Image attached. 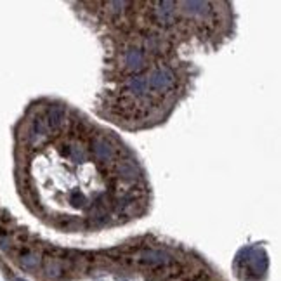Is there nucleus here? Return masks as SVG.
<instances>
[{
    "label": "nucleus",
    "mask_w": 281,
    "mask_h": 281,
    "mask_svg": "<svg viewBox=\"0 0 281 281\" xmlns=\"http://www.w3.org/2000/svg\"><path fill=\"white\" fill-rule=\"evenodd\" d=\"M140 261L146 264H168L170 262V255L160 250H146L140 255Z\"/></svg>",
    "instance_id": "1a4fd4ad"
},
{
    "label": "nucleus",
    "mask_w": 281,
    "mask_h": 281,
    "mask_svg": "<svg viewBox=\"0 0 281 281\" xmlns=\"http://www.w3.org/2000/svg\"><path fill=\"white\" fill-rule=\"evenodd\" d=\"M175 83V75L168 68H158L147 76V89L151 92H165L170 90Z\"/></svg>",
    "instance_id": "f257e3e1"
},
{
    "label": "nucleus",
    "mask_w": 281,
    "mask_h": 281,
    "mask_svg": "<svg viewBox=\"0 0 281 281\" xmlns=\"http://www.w3.org/2000/svg\"><path fill=\"white\" fill-rule=\"evenodd\" d=\"M174 2H161L158 3V9H156V17L161 24H170L174 23Z\"/></svg>",
    "instance_id": "6e6552de"
},
{
    "label": "nucleus",
    "mask_w": 281,
    "mask_h": 281,
    "mask_svg": "<svg viewBox=\"0 0 281 281\" xmlns=\"http://www.w3.org/2000/svg\"><path fill=\"white\" fill-rule=\"evenodd\" d=\"M118 174L124 179H132V181H134L139 175V168L134 161H122V163L118 165Z\"/></svg>",
    "instance_id": "9d476101"
},
{
    "label": "nucleus",
    "mask_w": 281,
    "mask_h": 281,
    "mask_svg": "<svg viewBox=\"0 0 281 281\" xmlns=\"http://www.w3.org/2000/svg\"><path fill=\"white\" fill-rule=\"evenodd\" d=\"M49 134H51V129H49V125H47V120H45L44 117L35 118L33 124H31V129H30L31 144H33V146H38V144H42L49 138Z\"/></svg>",
    "instance_id": "f03ea898"
},
{
    "label": "nucleus",
    "mask_w": 281,
    "mask_h": 281,
    "mask_svg": "<svg viewBox=\"0 0 281 281\" xmlns=\"http://www.w3.org/2000/svg\"><path fill=\"white\" fill-rule=\"evenodd\" d=\"M65 108L63 106H52L51 110H49L47 117H45V120H47V125L51 131H56V129H61L63 125H65Z\"/></svg>",
    "instance_id": "423d86ee"
},
{
    "label": "nucleus",
    "mask_w": 281,
    "mask_h": 281,
    "mask_svg": "<svg viewBox=\"0 0 281 281\" xmlns=\"http://www.w3.org/2000/svg\"><path fill=\"white\" fill-rule=\"evenodd\" d=\"M45 271H47L49 278H58L59 275H61V268H59V264L56 261H49L47 266H45Z\"/></svg>",
    "instance_id": "ddd939ff"
},
{
    "label": "nucleus",
    "mask_w": 281,
    "mask_h": 281,
    "mask_svg": "<svg viewBox=\"0 0 281 281\" xmlns=\"http://www.w3.org/2000/svg\"><path fill=\"white\" fill-rule=\"evenodd\" d=\"M66 154H68L71 160H76V161H83L87 158V151L82 144H68V146H66Z\"/></svg>",
    "instance_id": "f8f14e48"
},
{
    "label": "nucleus",
    "mask_w": 281,
    "mask_h": 281,
    "mask_svg": "<svg viewBox=\"0 0 281 281\" xmlns=\"http://www.w3.org/2000/svg\"><path fill=\"white\" fill-rule=\"evenodd\" d=\"M125 65H127L129 70H132V71H138V70L142 68L144 65V54L140 49H129L127 52H125Z\"/></svg>",
    "instance_id": "0eeeda50"
},
{
    "label": "nucleus",
    "mask_w": 281,
    "mask_h": 281,
    "mask_svg": "<svg viewBox=\"0 0 281 281\" xmlns=\"http://www.w3.org/2000/svg\"><path fill=\"white\" fill-rule=\"evenodd\" d=\"M92 151L96 154L97 160H103V161H110L113 160L115 156V151L110 144L106 142V139L103 138H96L92 140Z\"/></svg>",
    "instance_id": "20e7f679"
},
{
    "label": "nucleus",
    "mask_w": 281,
    "mask_h": 281,
    "mask_svg": "<svg viewBox=\"0 0 281 281\" xmlns=\"http://www.w3.org/2000/svg\"><path fill=\"white\" fill-rule=\"evenodd\" d=\"M125 89L127 92L134 94V96H144V94L149 92L147 89V76H132L125 82Z\"/></svg>",
    "instance_id": "39448f33"
},
{
    "label": "nucleus",
    "mask_w": 281,
    "mask_h": 281,
    "mask_svg": "<svg viewBox=\"0 0 281 281\" xmlns=\"http://www.w3.org/2000/svg\"><path fill=\"white\" fill-rule=\"evenodd\" d=\"M248 269L254 276H261L266 273L268 269V257L262 250H250L248 252V259H247Z\"/></svg>",
    "instance_id": "7ed1b4c3"
},
{
    "label": "nucleus",
    "mask_w": 281,
    "mask_h": 281,
    "mask_svg": "<svg viewBox=\"0 0 281 281\" xmlns=\"http://www.w3.org/2000/svg\"><path fill=\"white\" fill-rule=\"evenodd\" d=\"M19 264L23 269L33 271V269H37L38 264H40V257H38V254H35V252H26V254L21 255Z\"/></svg>",
    "instance_id": "9b49d317"
},
{
    "label": "nucleus",
    "mask_w": 281,
    "mask_h": 281,
    "mask_svg": "<svg viewBox=\"0 0 281 281\" xmlns=\"http://www.w3.org/2000/svg\"><path fill=\"white\" fill-rule=\"evenodd\" d=\"M14 281H24V280H19V278H17V280H14Z\"/></svg>",
    "instance_id": "4468645a"
}]
</instances>
